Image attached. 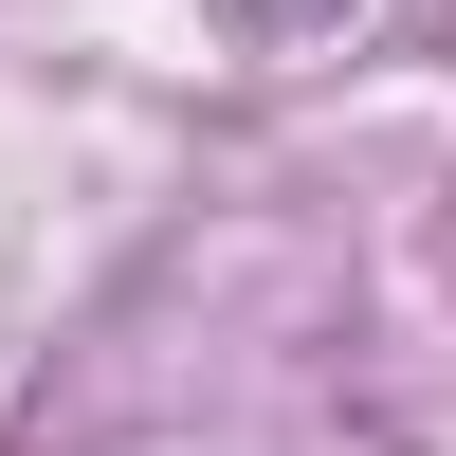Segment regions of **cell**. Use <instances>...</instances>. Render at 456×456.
Segmentation results:
<instances>
[{
  "label": "cell",
  "instance_id": "1",
  "mask_svg": "<svg viewBox=\"0 0 456 456\" xmlns=\"http://www.w3.org/2000/svg\"><path fill=\"white\" fill-rule=\"evenodd\" d=\"M238 19H256V37H347L365 0H238Z\"/></svg>",
  "mask_w": 456,
  "mask_h": 456
}]
</instances>
